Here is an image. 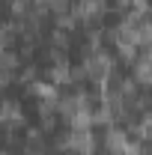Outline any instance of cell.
Instances as JSON below:
<instances>
[{
	"label": "cell",
	"instance_id": "3957f363",
	"mask_svg": "<svg viewBox=\"0 0 152 155\" xmlns=\"http://www.w3.org/2000/svg\"><path fill=\"white\" fill-rule=\"evenodd\" d=\"M18 69V54L12 48H0V72L3 75H15Z\"/></svg>",
	"mask_w": 152,
	"mask_h": 155
},
{
	"label": "cell",
	"instance_id": "8992f818",
	"mask_svg": "<svg viewBox=\"0 0 152 155\" xmlns=\"http://www.w3.org/2000/svg\"><path fill=\"white\" fill-rule=\"evenodd\" d=\"M51 42H54V48H66V42H69V36H66V30H54V33H51Z\"/></svg>",
	"mask_w": 152,
	"mask_h": 155
},
{
	"label": "cell",
	"instance_id": "6da1fadb",
	"mask_svg": "<svg viewBox=\"0 0 152 155\" xmlns=\"http://www.w3.org/2000/svg\"><path fill=\"white\" fill-rule=\"evenodd\" d=\"M104 0H78L72 3V18L75 21H95L104 15Z\"/></svg>",
	"mask_w": 152,
	"mask_h": 155
},
{
	"label": "cell",
	"instance_id": "277c9868",
	"mask_svg": "<svg viewBox=\"0 0 152 155\" xmlns=\"http://www.w3.org/2000/svg\"><path fill=\"white\" fill-rule=\"evenodd\" d=\"M30 93L39 96L42 101H57V87L54 84H39V81H33L30 84Z\"/></svg>",
	"mask_w": 152,
	"mask_h": 155
},
{
	"label": "cell",
	"instance_id": "5b68a950",
	"mask_svg": "<svg viewBox=\"0 0 152 155\" xmlns=\"http://www.w3.org/2000/svg\"><path fill=\"white\" fill-rule=\"evenodd\" d=\"M39 78V72H36V66H27V69H24V72H21V81H24V84H27V87H30V84H33V81H36Z\"/></svg>",
	"mask_w": 152,
	"mask_h": 155
},
{
	"label": "cell",
	"instance_id": "7a4b0ae2",
	"mask_svg": "<svg viewBox=\"0 0 152 155\" xmlns=\"http://www.w3.org/2000/svg\"><path fill=\"white\" fill-rule=\"evenodd\" d=\"M0 122L9 125V131L18 128V125H24V116H21V104L18 101H0Z\"/></svg>",
	"mask_w": 152,
	"mask_h": 155
}]
</instances>
